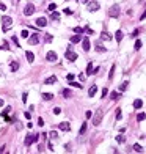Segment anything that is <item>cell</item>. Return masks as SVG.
I'll use <instances>...</instances> for the list:
<instances>
[{
	"instance_id": "1",
	"label": "cell",
	"mask_w": 146,
	"mask_h": 154,
	"mask_svg": "<svg viewBox=\"0 0 146 154\" xmlns=\"http://www.w3.org/2000/svg\"><path fill=\"white\" fill-rule=\"evenodd\" d=\"M11 25H13V19L10 17V16H3V17H2V30L8 32L11 28Z\"/></svg>"
},
{
	"instance_id": "2",
	"label": "cell",
	"mask_w": 146,
	"mask_h": 154,
	"mask_svg": "<svg viewBox=\"0 0 146 154\" xmlns=\"http://www.w3.org/2000/svg\"><path fill=\"white\" fill-rule=\"evenodd\" d=\"M99 8H101V5H99V2H96V0H90V2H86V10H88V11L94 13V11H97Z\"/></svg>"
},
{
	"instance_id": "3",
	"label": "cell",
	"mask_w": 146,
	"mask_h": 154,
	"mask_svg": "<svg viewBox=\"0 0 146 154\" xmlns=\"http://www.w3.org/2000/svg\"><path fill=\"white\" fill-rule=\"evenodd\" d=\"M39 140V135H33V134H30V135H27L25 137V146H30V145H33L35 142H38Z\"/></svg>"
},
{
	"instance_id": "4",
	"label": "cell",
	"mask_w": 146,
	"mask_h": 154,
	"mask_svg": "<svg viewBox=\"0 0 146 154\" xmlns=\"http://www.w3.org/2000/svg\"><path fill=\"white\" fill-rule=\"evenodd\" d=\"M102 115H104V112H102L101 109H99L96 113H94V118H93V124H94V126H99V124H101V121H102Z\"/></svg>"
},
{
	"instance_id": "5",
	"label": "cell",
	"mask_w": 146,
	"mask_h": 154,
	"mask_svg": "<svg viewBox=\"0 0 146 154\" xmlns=\"http://www.w3.org/2000/svg\"><path fill=\"white\" fill-rule=\"evenodd\" d=\"M64 57H66V58H68L69 61H75L77 58H79V55H77V53H75L72 49H68V50H66V53H64Z\"/></svg>"
},
{
	"instance_id": "6",
	"label": "cell",
	"mask_w": 146,
	"mask_h": 154,
	"mask_svg": "<svg viewBox=\"0 0 146 154\" xmlns=\"http://www.w3.org/2000/svg\"><path fill=\"white\" fill-rule=\"evenodd\" d=\"M109 16L110 17H118V16H120V6H118V5H113L109 10Z\"/></svg>"
},
{
	"instance_id": "7",
	"label": "cell",
	"mask_w": 146,
	"mask_h": 154,
	"mask_svg": "<svg viewBox=\"0 0 146 154\" xmlns=\"http://www.w3.org/2000/svg\"><path fill=\"white\" fill-rule=\"evenodd\" d=\"M35 13V5L33 3H27V6L24 8V14L25 16H31Z\"/></svg>"
},
{
	"instance_id": "8",
	"label": "cell",
	"mask_w": 146,
	"mask_h": 154,
	"mask_svg": "<svg viewBox=\"0 0 146 154\" xmlns=\"http://www.w3.org/2000/svg\"><path fill=\"white\" fill-rule=\"evenodd\" d=\"M46 60L50 61V63H55V61H57V53L53 52V50H49L47 55H46Z\"/></svg>"
},
{
	"instance_id": "9",
	"label": "cell",
	"mask_w": 146,
	"mask_h": 154,
	"mask_svg": "<svg viewBox=\"0 0 146 154\" xmlns=\"http://www.w3.org/2000/svg\"><path fill=\"white\" fill-rule=\"evenodd\" d=\"M58 129H60V131L68 132L69 129H71V124H69V123H66V121H63V123H60V124H58Z\"/></svg>"
},
{
	"instance_id": "10",
	"label": "cell",
	"mask_w": 146,
	"mask_h": 154,
	"mask_svg": "<svg viewBox=\"0 0 146 154\" xmlns=\"http://www.w3.org/2000/svg\"><path fill=\"white\" fill-rule=\"evenodd\" d=\"M82 46H83V50H85V52H88V50H90V39H88V38H83L82 39Z\"/></svg>"
},
{
	"instance_id": "11",
	"label": "cell",
	"mask_w": 146,
	"mask_h": 154,
	"mask_svg": "<svg viewBox=\"0 0 146 154\" xmlns=\"http://www.w3.org/2000/svg\"><path fill=\"white\" fill-rule=\"evenodd\" d=\"M28 42H30V44H38V42H39L38 35L36 33H35V35H30V36H28Z\"/></svg>"
},
{
	"instance_id": "12",
	"label": "cell",
	"mask_w": 146,
	"mask_h": 154,
	"mask_svg": "<svg viewBox=\"0 0 146 154\" xmlns=\"http://www.w3.org/2000/svg\"><path fill=\"white\" fill-rule=\"evenodd\" d=\"M25 57H27V61H28V63H33L35 61V53L30 52V50H27L25 52Z\"/></svg>"
},
{
	"instance_id": "13",
	"label": "cell",
	"mask_w": 146,
	"mask_h": 154,
	"mask_svg": "<svg viewBox=\"0 0 146 154\" xmlns=\"http://www.w3.org/2000/svg\"><path fill=\"white\" fill-rule=\"evenodd\" d=\"M36 25H38V27H41V28H42V27H46V25H47V21H46V17H39V19H36Z\"/></svg>"
},
{
	"instance_id": "14",
	"label": "cell",
	"mask_w": 146,
	"mask_h": 154,
	"mask_svg": "<svg viewBox=\"0 0 146 154\" xmlns=\"http://www.w3.org/2000/svg\"><path fill=\"white\" fill-rule=\"evenodd\" d=\"M101 39H104V41H112V35L107 33V32H102L101 33Z\"/></svg>"
},
{
	"instance_id": "15",
	"label": "cell",
	"mask_w": 146,
	"mask_h": 154,
	"mask_svg": "<svg viewBox=\"0 0 146 154\" xmlns=\"http://www.w3.org/2000/svg\"><path fill=\"white\" fill-rule=\"evenodd\" d=\"M55 82H57V77H55V75H50V77H47V79L44 80L46 85H52V83H55Z\"/></svg>"
},
{
	"instance_id": "16",
	"label": "cell",
	"mask_w": 146,
	"mask_h": 154,
	"mask_svg": "<svg viewBox=\"0 0 146 154\" xmlns=\"http://www.w3.org/2000/svg\"><path fill=\"white\" fill-rule=\"evenodd\" d=\"M96 91H97V86L96 85H91V88L88 90V96H90V98H93L94 94H96Z\"/></svg>"
},
{
	"instance_id": "17",
	"label": "cell",
	"mask_w": 146,
	"mask_h": 154,
	"mask_svg": "<svg viewBox=\"0 0 146 154\" xmlns=\"http://www.w3.org/2000/svg\"><path fill=\"white\" fill-rule=\"evenodd\" d=\"M143 107V101L141 99H135L134 101V109H141Z\"/></svg>"
},
{
	"instance_id": "18",
	"label": "cell",
	"mask_w": 146,
	"mask_h": 154,
	"mask_svg": "<svg viewBox=\"0 0 146 154\" xmlns=\"http://www.w3.org/2000/svg\"><path fill=\"white\" fill-rule=\"evenodd\" d=\"M80 41H82V36H80L79 33H77V35H74V36L71 38V42H72V44H75V42H80Z\"/></svg>"
},
{
	"instance_id": "19",
	"label": "cell",
	"mask_w": 146,
	"mask_h": 154,
	"mask_svg": "<svg viewBox=\"0 0 146 154\" xmlns=\"http://www.w3.org/2000/svg\"><path fill=\"white\" fill-rule=\"evenodd\" d=\"M10 68H11L13 72H16L19 69V63H17V61H11V63H10Z\"/></svg>"
},
{
	"instance_id": "20",
	"label": "cell",
	"mask_w": 146,
	"mask_h": 154,
	"mask_svg": "<svg viewBox=\"0 0 146 154\" xmlns=\"http://www.w3.org/2000/svg\"><path fill=\"white\" fill-rule=\"evenodd\" d=\"M93 63H88V64H86V75H91V74H93Z\"/></svg>"
},
{
	"instance_id": "21",
	"label": "cell",
	"mask_w": 146,
	"mask_h": 154,
	"mask_svg": "<svg viewBox=\"0 0 146 154\" xmlns=\"http://www.w3.org/2000/svg\"><path fill=\"white\" fill-rule=\"evenodd\" d=\"M52 98H53L52 93H42V99L44 101H52Z\"/></svg>"
},
{
	"instance_id": "22",
	"label": "cell",
	"mask_w": 146,
	"mask_h": 154,
	"mask_svg": "<svg viewBox=\"0 0 146 154\" xmlns=\"http://www.w3.org/2000/svg\"><path fill=\"white\" fill-rule=\"evenodd\" d=\"M110 98H112L113 101H118V99L121 98V94H120V93H116V91H112V94H110Z\"/></svg>"
},
{
	"instance_id": "23",
	"label": "cell",
	"mask_w": 146,
	"mask_h": 154,
	"mask_svg": "<svg viewBox=\"0 0 146 154\" xmlns=\"http://www.w3.org/2000/svg\"><path fill=\"white\" fill-rule=\"evenodd\" d=\"M115 38H116V41H118V42H121V39H123V32L118 30V32L115 33Z\"/></svg>"
},
{
	"instance_id": "24",
	"label": "cell",
	"mask_w": 146,
	"mask_h": 154,
	"mask_svg": "<svg viewBox=\"0 0 146 154\" xmlns=\"http://www.w3.org/2000/svg\"><path fill=\"white\" fill-rule=\"evenodd\" d=\"M127 86H129V82H123L120 85V91H126L127 90Z\"/></svg>"
},
{
	"instance_id": "25",
	"label": "cell",
	"mask_w": 146,
	"mask_h": 154,
	"mask_svg": "<svg viewBox=\"0 0 146 154\" xmlns=\"http://www.w3.org/2000/svg\"><path fill=\"white\" fill-rule=\"evenodd\" d=\"M134 49H135V50H140V49H141V41H140V39H137V41H135Z\"/></svg>"
},
{
	"instance_id": "26",
	"label": "cell",
	"mask_w": 146,
	"mask_h": 154,
	"mask_svg": "<svg viewBox=\"0 0 146 154\" xmlns=\"http://www.w3.org/2000/svg\"><path fill=\"white\" fill-rule=\"evenodd\" d=\"M49 137H50L52 140H57V138H58V134H57L55 131H52V132H49Z\"/></svg>"
},
{
	"instance_id": "27",
	"label": "cell",
	"mask_w": 146,
	"mask_h": 154,
	"mask_svg": "<svg viewBox=\"0 0 146 154\" xmlns=\"http://www.w3.org/2000/svg\"><path fill=\"white\" fill-rule=\"evenodd\" d=\"M105 50H107V49H105V47H102L99 42L96 44V52H105Z\"/></svg>"
},
{
	"instance_id": "28",
	"label": "cell",
	"mask_w": 146,
	"mask_h": 154,
	"mask_svg": "<svg viewBox=\"0 0 146 154\" xmlns=\"http://www.w3.org/2000/svg\"><path fill=\"white\" fill-rule=\"evenodd\" d=\"M134 151H137V153H143V148L140 146L138 143H135V145H134Z\"/></svg>"
},
{
	"instance_id": "29",
	"label": "cell",
	"mask_w": 146,
	"mask_h": 154,
	"mask_svg": "<svg viewBox=\"0 0 146 154\" xmlns=\"http://www.w3.org/2000/svg\"><path fill=\"white\" fill-rule=\"evenodd\" d=\"M116 142H118V143H124V142H126V137H124V135H116Z\"/></svg>"
},
{
	"instance_id": "30",
	"label": "cell",
	"mask_w": 146,
	"mask_h": 154,
	"mask_svg": "<svg viewBox=\"0 0 146 154\" xmlns=\"http://www.w3.org/2000/svg\"><path fill=\"white\" fill-rule=\"evenodd\" d=\"M113 74H115V64H113L112 68H110V72H109V79H110V80L113 79Z\"/></svg>"
},
{
	"instance_id": "31",
	"label": "cell",
	"mask_w": 146,
	"mask_h": 154,
	"mask_svg": "<svg viewBox=\"0 0 146 154\" xmlns=\"http://www.w3.org/2000/svg\"><path fill=\"white\" fill-rule=\"evenodd\" d=\"M21 36H22V38H28V36H30V33H28V30H25V28H24V30L21 32Z\"/></svg>"
},
{
	"instance_id": "32",
	"label": "cell",
	"mask_w": 146,
	"mask_h": 154,
	"mask_svg": "<svg viewBox=\"0 0 146 154\" xmlns=\"http://www.w3.org/2000/svg\"><path fill=\"white\" fill-rule=\"evenodd\" d=\"M55 10H57V5L55 3H50V5H49V8H47V11H50V13L55 11Z\"/></svg>"
},
{
	"instance_id": "33",
	"label": "cell",
	"mask_w": 146,
	"mask_h": 154,
	"mask_svg": "<svg viewBox=\"0 0 146 154\" xmlns=\"http://www.w3.org/2000/svg\"><path fill=\"white\" fill-rule=\"evenodd\" d=\"M69 85H71V86H75V88H82V85H80V83L72 82V80H69Z\"/></svg>"
},
{
	"instance_id": "34",
	"label": "cell",
	"mask_w": 146,
	"mask_h": 154,
	"mask_svg": "<svg viewBox=\"0 0 146 154\" xmlns=\"http://www.w3.org/2000/svg\"><path fill=\"white\" fill-rule=\"evenodd\" d=\"M146 118V113H138V115H137V120L138 121H143Z\"/></svg>"
},
{
	"instance_id": "35",
	"label": "cell",
	"mask_w": 146,
	"mask_h": 154,
	"mask_svg": "<svg viewBox=\"0 0 146 154\" xmlns=\"http://www.w3.org/2000/svg\"><path fill=\"white\" fill-rule=\"evenodd\" d=\"M50 17H52V19H55V21H57V19H60V13H55V11H52Z\"/></svg>"
},
{
	"instance_id": "36",
	"label": "cell",
	"mask_w": 146,
	"mask_h": 154,
	"mask_svg": "<svg viewBox=\"0 0 146 154\" xmlns=\"http://www.w3.org/2000/svg\"><path fill=\"white\" fill-rule=\"evenodd\" d=\"M85 132H86V123H83V124H82V127H80V135H83Z\"/></svg>"
},
{
	"instance_id": "37",
	"label": "cell",
	"mask_w": 146,
	"mask_h": 154,
	"mask_svg": "<svg viewBox=\"0 0 146 154\" xmlns=\"http://www.w3.org/2000/svg\"><path fill=\"white\" fill-rule=\"evenodd\" d=\"M123 118V113H121V109H116V120H121Z\"/></svg>"
},
{
	"instance_id": "38",
	"label": "cell",
	"mask_w": 146,
	"mask_h": 154,
	"mask_svg": "<svg viewBox=\"0 0 146 154\" xmlns=\"http://www.w3.org/2000/svg\"><path fill=\"white\" fill-rule=\"evenodd\" d=\"M52 39H53V36H52V35H46V38H44V41H46V42H50Z\"/></svg>"
},
{
	"instance_id": "39",
	"label": "cell",
	"mask_w": 146,
	"mask_h": 154,
	"mask_svg": "<svg viewBox=\"0 0 146 154\" xmlns=\"http://www.w3.org/2000/svg\"><path fill=\"white\" fill-rule=\"evenodd\" d=\"M8 112H11V107H6V109H5L3 112H2V117H6V115H8Z\"/></svg>"
},
{
	"instance_id": "40",
	"label": "cell",
	"mask_w": 146,
	"mask_h": 154,
	"mask_svg": "<svg viewBox=\"0 0 146 154\" xmlns=\"http://www.w3.org/2000/svg\"><path fill=\"white\" fill-rule=\"evenodd\" d=\"M74 32H75V33H83V32H85V30H83V28H82V27H75V28H74Z\"/></svg>"
},
{
	"instance_id": "41",
	"label": "cell",
	"mask_w": 146,
	"mask_h": 154,
	"mask_svg": "<svg viewBox=\"0 0 146 154\" xmlns=\"http://www.w3.org/2000/svg\"><path fill=\"white\" fill-rule=\"evenodd\" d=\"M63 96L64 98H71V91L69 90H63Z\"/></svg>"
},
{
	"instance_id": "42",
	"label": "cell",
	"mask_w": 146,
	"mask_h": 154,
	"mask_svg": "<svg viewBox=\"0 0 146 154\" xmlns=\"http://www.w3.org/2000/svg\"><path fill=\"white\" fill-rule=\"evenodd\" d=\"M0 49H2V50H8V49H10V47H8V42H3V44L0 46Z\"/></svg>"
},
{
	"instance_id": "43",
	"label": "cell",
	"mask_w": 146,
	"mask_h": 154,
	"mask_svg": "<svg viewBox=\"0 0 146 154\" xmlns=\"http://www.w3.org/2000/svg\"><path fill=\"white\" fill-rule=\"evenodd\" d=\"M11 39H13V42H14L17 47H21V44H19V41H17V38H16V36H11Z\"/></svg>"
},
{
	"instance_id": "44",
	"label": "cell",
	"mask_w": 146,
	"mask_h": 154,
	"mask_svg": "<svg viewBox=\"0 0 146 154\" xmlns=\"http://www.w3.org/2000/svg\"><path fill=\"white\" fill-rule=\"evenodd\" d=\"M53 113H55V115H60V113H61V109H60V107H55V109H53Z\"/></svg>"
},
{
	"instance_id": "45",
	"label": "cell",
	"mask_w": 146,
	"mask_h": 154,
	"mask_svg": "<svg viewBox=\"0 0 146 154\" xmlns=\"http://www.w3.org/2000/svg\"><path fill=\"white\" fill-rule=\"evenodd\" d=\"M64 14H69V16H71L72 14V10H71V8H64Z\"/></svg>"
},
{
	"instance_id": "46",
	"label": "cell",
	"mask_w": 146,
	"mask_h": 154,
	"mask_svg": "<svg viewBox=\"0 0 146 154\" xmlns=\"http://www.w3.org/2000/svg\"><path fill=\"white\" fill-rule=\"evenodd\" d=\"M83 30H85V32H86V33H90V35H93V33H94V32H93V30H91L90 27H85V28H83Z\"/></svg>"
},
{
	"instance_id": "47",
	"label": "cell",
	"mask_w": 146,
	"mask_h": 154,
	"mask_svg": "<svg viewBox=\"0 0 146 154\" xmlns=\"http://www.w3.org/2000/svg\"><path fill=\"white\" fill-rule=\"evenodd\" d=\"M91 117H93V113H91L90 110H86L85 112V118H91Z\"/></svg>"
},
{
	"instance_id": "48",
	"label": "cell",
	"mask_w": 146,
	"mask_h": 154,
	"mask_svg": "<svg viewBox=\"0 0 146 154\" xmlns=\"http://www.w3.org/2000/svg\"><path fill=\"white\" fill-rule=\"evenodd\" d=\"M107 94H109V90H107V88H104V90H102V98H105Z\"/></svg>"
},
{
	"instance_id": "49",
	"label": "cell",
	"mask_w": 146,
	"mask_h": 154,
	"mask_svg": "<svg viewBox=\"0 0 146 154\" xmlns=\"http://www.w3.org/2000/svg\"><path fill=\"white\" fill-rule=\"evenodd\" d=\"M16 129H17V131H21V129H22V124L17 123V121H16Z\"/></svg>"
},
{
	"instance_id": "50",
	"label": "cell",
	"mask_w": 146,
	"mask_h": 154,
	"mask_svg": "<svg viewBox=\"0 0 146 154\" xmlns=\"http://www.w3.org/2000/svg\"><path fill=\"white\" fill-rule=\"evenodd\" d=\"M38 124H39V126H44V120H42V118H38Z\"/></svg>"
},
{
	"instance_id": "51",
	"label": "cell",
	"mask_w": 146,
	"mask_h": 154,
	"mask_svg": "<svg viewBox=\"0 0 146 154\" xmlns=\"http://www.w3.org/2000/svg\"><path fill=\"white\" fill-rule=\"evenodd\" d=\"M47 148H49V151H53V148H52V143H50V142H47Z\"/></svg>"
},
{
	"instance_id": "52",
	"label": "cell",
	"mask_w": 146,
	"mask_h": 154,
	"mask_svg": "<svg viewBox=\"0 0 146 154\" xmlns=\"http://www.w3.org/2000/svg\"><path fill=\"white\" fill-rule=\"evenodd\" d=\"M27 96H28L27 93H24V94H22V101H24V102H27Z\"/></svg>"
},
{
	"instance_id": "53",
	"label": "cell",
	"mask_w": 146,
	"mask_h": 154,
	"mask_svg": "<svg viewBox=\"0 0 146 154\" xmlns=\"http://www.w3.org/2000/svg\"><path fill=\"white\" fill-rule=\"evenodd\" d=\"M5 10H6V6L3 3H0V11H5Z\"/></svg>"
},
{
	"instance_id": "54",
	"label": "cell",
	"mask_w": 146,
	"mask_h": 154,
	"mask_svg": "<svg viewBox=\"0 0 146 154\" xmlns=\"http://www.w3.org/2000/svg\"><path fill=\"white\" fill-rule=\"evenodd\" d=\"M140 19H141V21H143V19H146V10H145V11H143V14L140 16Z\"/></svg>"
},
{
	"instance_id": "55",
	"label": "cell",
	"mask_w": 146,
	"mask_h": 154,
	"mask_svg": "<svg viewBox=\"0 0 146 154\" xmlns=\"http://www.w3.org/2000/svg\"><path fill=\"white\" fill-rule=\"evenodd\" d=\"M24 117H25L27 120H30V113H28V112H25V113H24Z\"/></svg>"
},
{
	"instance_id": "56",
	"label": "cell",
	"mask_w": 146,
	"mask_h": 154,
	"mask_svg": "<svg viewBox=\"0 0 146 154\" xmlns=\"http://www.w3.org/2000/svg\"><path fill=\"white\" fill-rule=\"evenodd\" d=\"M74 79V74H68V80H72Z\"/></svg>"
},
{
	"instance_id": "57",
	"label": "cell",
	"mask_w": 146,
	"mask_h": 154,
	"mask_svg": "<svg viewBox=\"0 0 146 154\" xmlns=\"http://www.w3.org/2000/svg\"><path fill=\"white\" fill-rule=\"evenodd\" d=\"M137 35H138V30H134V33H132L130 36H134V38H135V36H137Z\"/></svg>"
},
{
	"instance_id": "58",
	"label": "cell",
	"mask_w": 146,
	"mask_h": 154,
	"mask_svg": "<svg viewBox=\"0 0 146 154\" xmlns=\"http://www.w3.org/2000/svg\"><path fill=\"white\" fill-rule=\"evenodd\" d=\"M80 2H82V3H86V2H90V0H80Z\"/></svg>"
},
{
	"instance_id": "59",
	"label": "cell",
	"mask_w": 146,
	"mask_h": 154,
	"mask_svg": "<svg viewBox=\"0 0 146 154\" xmlns=\"http://www.w3.org/2000/svg\"><path fill=\"white\" fill-rule=\"evenodd\" d=\"M2 105H3V101H2V99H0V107H2Z\"/></svg>"
}]
</instances>
